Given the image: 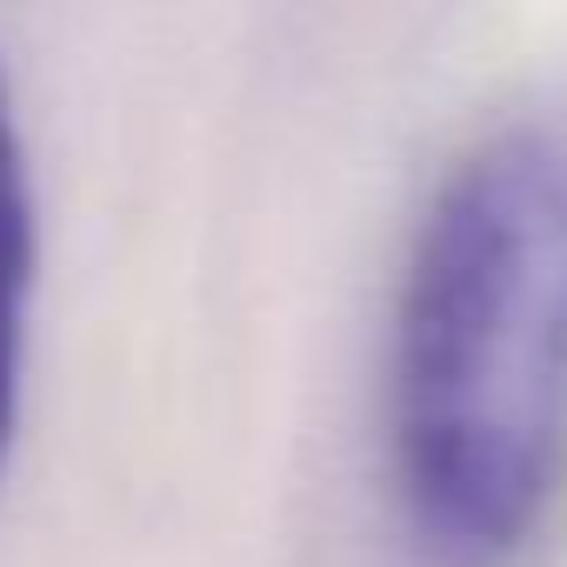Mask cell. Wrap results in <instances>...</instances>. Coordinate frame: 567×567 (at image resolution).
<instances>
[{"label":"cell","mask_w":567,"mask_h":567,"mask_svg":"<svg viewBox=\"0 0 567 567\" xmlns=\"http://www.w3.org/2000/svg\"><path fill=\"white\" fill-rule=\"evenodd\" d=\"M388 467L454 567L520 554L567 494V94L481 114L427 181L388 315Z\"/></svg>","instance_id":"1"},{"label":"cell","mask_w":567,"mask_h":567,"mask_svg":"<svg viewBox=\"0 0 567 567\" xmlns=\"http://www.w3.org/2000/svg\"><path fill=\"white\" fill-rule=\"evenodd\" d=\"M34 167L14 114V81L0 61V454L21 414V354H28V295H34Z\"/></svg>","instance_id":"2"}]
</instances>
